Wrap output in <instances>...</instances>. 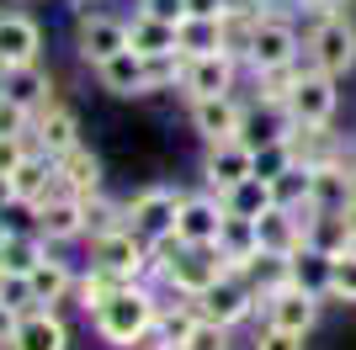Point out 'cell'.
<instances>
[{
    "label": "cell",
    "mask_w": 356,
    "mask_h": 350,
    "mask_svg": "<svg viewBox=\"0 0 356 350\" xmlns=\"http://www.w3.org/2000/svg\"><path fill=\"white\" fill-rule=\"evenodd\" d=\"M303 58H309L314 69L335 74V80L356 69V27L346 22V11H325V16H314L309 43H303Z\"/></svg>",
    "instance_id": "2"
},
{
    "label": "cell",
    "mask_w": 356,
    "mask_h": 350,
    "mask_svg": "<svg viewBox=\"0 0 356 350\" xmlns=\"http://www.w3.org/2000/svg\"><path fill=\"white\" fill-rule=\"evenodd\" d=\"M122 223H128V207L106 202L102 191H96V197H86V239H102V233L122 228Z\"/></svg>",
    "instance_id": "36"
},
{
    "label": "cell",
    "mask_w": 356,
    "mask_h": 350,
    "mask_svg": "<svg viewBox=\"0 0 356 350\" xmlns=\"http://www.w3.org/2000/svg\"><path fill=\"white\" fill-rule=\"evenodd\" d=\"M330 297L335 303H356V249L335 255V271H330Z\"/></svg>",
    "instance_id": "40"
},
{
    "label": "cell",
    "mask_w": 356,
    "mask_h": 350,
    "mask_svg": "<svg viewBox=\"0 0 356 350\" xmlns=\"http://www.w3.org/2000/svg\"><path fill=\"white\" fill-rule=\"evenodd\" d=\"M293 144H287V133L282 138H266V144H255V175L261 181H277V175H287L293 170Z\"/></svg>",
    "instance_id": "35"
},
{
    "label": "cell",
    "mask_w": 356,
    "mask_h": 350,
    "mask_svg": "<svg viewBox=\"0 0 356 350\" xmlns=\"http://www.w3.org/2000/svg\"><path fill=\"white\" fill-rule=\"evenodd\" d=\"M59 191V160L54 154H43V149H27V160L11 170V197H16V207H38V202H48Z\"/></svg>",
    "instance_id": "14"
},
{
    "label": "cell",
    "mask_w": 356,
    "mask_h": 350,
    "mask_svg": "<svg viewBox=\"0 0 356 350\" xmlns=\"http://www.w3.org/2000/svg\"><path fill=\"white\" fill-rule=\"evenodd\" d=\"M239 276L255 287V297H271L277 287H287V281H293V265H287V255H266V249H261V255H255Z\"/></svg>",
    "instance_id": "34"
},
{
    "label": "cell",
    "mask_w": 356,
    "mask_h": 350,
    "mask_svg": "<svg viewBox=\"0 0 356 350\" xmlns=\"http://www.w3.org/2000/svg\"><path fill=\"white\" fill-rule=\"evenodd\" d=\"M32 228L43 233V244H70V239H86V197L54 191L48 202L32 207Z\"/></svg>",
    "instance_id": "8"
},
{
    "label": "cell",
    "mask_w": 356,
    "mask_h": 350,
    "mask_svg": "<svg viewBox=\"0 0 356 350\" xmlns=\"http://www.w3.org/2000/svg\"><path fill=\"white\" fill-rule=\"evenodd\" d=\"M181 350H229V324L197 313L192 329H186V340H181Z\"/></svg>",
    "instance_id": "37"
},
{
    "label": "cell",
    "mask_w": 356,
    "mask_h": 350,
    "mask_svg": "<svg viewBox=\"0 0 356 350\" xmlns=\"http://www.w3.org/2000/svg\"><path fill=\"white\" fill-rule=\"evenodd\" d=\"M218 249H223V260H229V271H245V265L261 255V239H255V218H239V212H229V207H223Z\"/></svg>",
    "instance_id": "26"
},
{
    "label": "cell",
    "mask_w": 356,
    "mask_h": 350,
    "mask_svg": "<svg viewBox=\"0 0 356 350\" xmlns=\"http://www.w3.org/2000/svg\"><path fill=\"white\" fill-rule=\"evenodd\" d=\"M192 128L208 138V144H223V138H239L245 133V106L229 96H197L192 101Z\"/></svg>",
    "instance_id": "16"
},
{
    "label": "cell",
    "mask_w": 356,
    "mask_h": 350,
    "mask_svg": "<svg viewBox=\"0 0 356 350\" xmlns=\"http://www.w3.org/2000/svg\"><path fill=\"white\" fill-rule=\"evenodd\" d=\"M11 350H70V329H64V319L54 308H27L16 319Z\"/></svg>",
    "instance_id": "20"
},
{
    "label": "cell",
    "mask_w": 356,
    "mask_h": 350,
    "mask_svg": "<svg viewBox=\"0 0 356 350\" xmlns=\"http://www.w3.org/2000/svg\"><path fill=\"white\" fill-rule=\"evenodd\" d=\"M218 228H223V197L218 191L181 197V212H176V239L181 244H218Z\"/></svg>",
    "instance_id": "15"
},
{
    "label": "cell",
    "mask_w": 356,
    "mask_h": 350,
    "mask_svg": "<svg viewBox=\"0 0 356 350\" xmlns=\"http://www.w3.org/2000/svg\"><path fill=\"white\" fill-rule=\"evenodd\" d=\"M144 350H181V345H165L160 335H149V340H144Z\"/></svg>",
    "instance_id": "50"
},
{
    "label": "cell",
    "mask_w": 356,
    "mask_h": 350,
    "mask_svg": "<svg viewBox=\"0 0 356 350\" xmlns=\"http://www.w3.org/2000/svg\"><path fill=\"white\" fill-rule=\"evenodd\" d=\"M59 191H70V197H96L102 191V160L86 144L59 154Z\"/></svg>",
    "instance_id": "25"
},
{
    "label": "cell",
    "mask_w": 356,
    "mask_h": 350,
    "mask_svg": "<svg viewBox=\"0 0 356 350\" xmlns=\"http://www.w3.org/2000/svg\"><path fill=\"white\" fill-rule=\"evenodd\" d=\"M128 48H134V53H144V58L176 53V22H160V16L138 11L134 22H128Z\"/></svg>",
    "instance_id": "30"
},
{
    "label": "cell",
    "mask_w": 356,
    "mask_h": 350,
    "mask_svg": "<svg viewBox=\"0 0 356 350\" xmlns=\"http://www.w3.org/2000/svg\"><path fill=\"white\" fill-rule=\"evenodd\" d=\"M128 287H134V276H122V271H112V265H96V260H90V271L74 281V297H80L86 313H96L102 303H112V297L128 292Z\"/></svg>",
    "instance_id": "27"
},
{
    "label": "cell",
    "mask_w": 356,
    "mask_h": 350,
    "mask_svg": "<svg viewBox=\"0 0 356 350\" xmlns=\"http://www.w3.org/2000/svg\"><path fill=\"white\" fill-rule=\"evenodd\" d=\"M351 160H330V165H314L309 170V212H341V207H351Z\"/></svg>",
    "instance_id": "18"
},
{
    "label": "cell",
    "mask_w": 356,
    "mask_h": 350,
    "mask_svg": "<svg viewBox=\"0 0 356 350\" xmlns=\"http://www.w3.org/2000/svg\"><path fill=\"white\" fill-rule=\"evenodd\" d=\"M32 144L43 149V154H54V160H59L64 149L80 144V117H74L64 101H48L43 112L32 117Z\"/></svg>",
    "instance_id": "21"
},
{
    "label": "cell",
    "mask_w": 356,
    "mask_h": 350,
    "mask_svg": "<svg viewBox=\"0 0 356 350\" xmlns=\"http://www.w3.org/2000/svg\"><path fill=\"white\" fill-rule=\"evenodd\" d=\"M298 58H303V38H298L293 16H287V11H266V16H261V27H255V43H250L245 69L266 74V69H282V64H298Z\"/></svg>",
    "instance_id": "3"
},
{
    "label": "cell",
    "mask_w": 356,
    "mask_h": 350,
    "mask_svg": "<svg viewBox=\"0 0 356 350\" xmlns=\"http://www.w3.org/2000/svg\"><path fill=\"white\" fill-rule=\"evenodd\" d=\"M303 340L298 329H277V324H261V335H255V350H303Z\"/></svg>",
    "instance_id": "42"
},
{
    "label": "cell",
    "mask_w": 356,
    "mask_h": 350,
    "mask_svg": "<svg viewBox=\"0 0 356 350\" xmlns=\"http://www.w3.org/2000/svg\"><path fill=\"white\" fill-rule=\"evenodd\" d=\"M319 303L325 297H314L303 287H277L271 297H261V324H277V329H298V335H309L314 319H319Z\"/></svg>",
    "instance_id": "12"
},
{
    "label": "cell",
    "mask_w": 356,
    "mask_h": 350,
    "mask_svg": "<svg viewBox=\"0 0 356 350\" xmlns=\"http://www.w3.org/2000/svg\"><path fill=\"white\" fill-rule=\"evenodd\" d=\"M186 303H192L202 319H218V324H229V329H234V324H245L255 308H261V297H255V287L239 276V271H229V276H218L202 297H186Z\"/></svg>",
    "instance_id": "5"
},
{
    "label": "cell",
    "mask_w": 356,
    "mask_h": 350,
    "mask_svg": "<svg viewBox=\"0 0 356 350\" xmlns=\"http://www.w3.org/2000/svg\"><path fill=\"white\" fill-rule=\"evenodd\" d=\"M287 144H293V160L309 165V170L314 165H330V160H346V144L330 133V122H293V128H287Z\"/></svg>",
    "instance_id": "22"
},
{
    "label": "cell",
    "mask_w": 356,
    "mask_h": 350,
    "mask_svg": "<svg viewBox=\"0 0 356 350\" xmlns=\"http://www.w3.org/2000/svg\"><path fill=\"white\" fill-rule=\"evenodd\" d=\"M176 212H181V191L149 186L128 202V228L138 239H165V233H176Z\"/></svg>",
    "instance_id": "10"
},
{
    "label": "cell",
    "mask_w": 356,
    "mask_h": 350,
    "mask_svg": "<svg viewBox=\"0 0 356 350\" xmlns=\"http://www.w3.org/2000/svg\"><path fill=\"white\" fill-rule=\"evenodd\" d=\"M351 212H309V244L325 249V255H341V249H351Z\"/></svg>",
    "instance_id": "32"
},
{
    "label": "cell",
    "mask_w": 356,
    "mask_h": 350,
    "mask_svg": "<svg viewBox=\"0 0 356 350\" xmlns=\"http://www.w3.org/2000/svg\"><path fill=\"white\" fill-rule=\"evenodd\" d=\"M16 319H22V313H16L11 303H0V345H11V335H16Z\"/></svg>",
    "instance_id": "46"
},
{
    "label": "cell",
    "mask_w": 356,
    "mask_h": 350,
    "mask_svg": "<svg viewBox=\"0 0 356 350\" xmlns=\"http://www.w3.org/2000/svg\"><path fill=\"white\" fill-rule=\"evenodd\" d=\"M255 239L266 255H298V249L309 244V212L303 207H282L271 202L261 218H255Z\"/></svg>",
    "instance_id": "9"
},
{
    "label": "cell",
    "mask_w": 356,
    "mask_h": 350,
    "mask_svg": "<svg viewBox=\"0 0 356 350\" xmlns=\"http://www.w3.org/2000/svg\"><path fill=\"white\" fill-rule=\"evenodd\" d=\"M138 11H149V16H160V22H181L186 16V0H144Z\"/></svg>",
    "instance_id": "44"
},
{
    "label": "cell",
    "mask_w": 356,
    "mask_h": 350,
    "mask_svg": "<svg viewBox=\"0 0 356 350\" xmlns=\"http://www.w3.org/2000/svg\"><path fill=\"white\" fill-rule=\"evenodd\" d=\"M271 191H277L282 207H303V212H309V165H293L287 175H277Z\"/></svg>",
    "instance_id": "38"
},
{
    "label": "cell",
    "mask_w": 356,
    "mask_h": 350,
    "mask_svg": "<svg viewBox=\"0 0 356 350\" xmlns=\"http://www.w3.org/2000/svg\"><path fill=\"white\" fill-rule=\"evenodd\" d=\"M27 149H38L32 138H0V175H11L16 165L27 160Z\"/></svg>",
    "instance_id": "43"
},
{
    "label": "cell",
    "mask_w": 356,
    "mask_h": 350,
    "mask_svg": "<svg viewBox=\"0 0 356 350\" xmlns=\"http://www.w3.org/2000/svg\"><path fill=\"white\" fill-rule=\"evenodd\" d=\"M74 43H80V58L96 69L102 58H112V53L128 48V22H122V16H102V11H96V16H80Z\"/></svg>",
    "instance_id": "17"
},
{
    "label": "cell",
    "mask_w": 356,
    "mask_h": 350,
    "mask_svg": "<svg viewBox=\"0 0 356 350\" xmlns=\"http://www.w3.org/2000/svg\"><path fill=\"white\" fill-rule=\"evenodd\" d=\"M335 101H341L335 74L314 69L309 58H303V69H298L293 90H287V117H293V122H330V117H335Z\"/></svg>",
    "instance_id": "6"
},
{
    "label": "cell",
    "mask_w": 356,
    "mask_h": 350,
    "mask_svg": "<svg viewBox=\"0 0 356 350\" xmlns=\"http://www.w3.org/2000/svg\"><path fill=\"white\" fill-rule=\"evenodd\" d=\"M351 207H356V160H351Z\"/></svg>",
    "instance_id": "51"
},
{
    "label": "cell",
    "mask_w": 356,
    "mask_h": 350,
    "mask_svg": "<svg viewBox=\"0 0 356 350\" xmlns=\"http://www.w3.org/2000/svg\"><path fill=\"white\" fill-rule=\"evenodd\" d=\"M261 6H266V11H287V16L303 11V0H261Z\"/></svg>",
    "instance_id": "48"
},
{
    "label": "cell",
    "mask_w": 356,
    "mask_h": 350,
    "mask_svg": "<svg viewBox=\"0 0 356 350\" xmlns=\"http://www.w3.org/2000/svg\"><path fill=\"white\" fill-rule=\"evenodd\" d=\"M38 48H43V27L22 11H0V69H16V64H38Z\"/></svg>",
    "instance_id": "19"
},
{
    "label": "cell",
    "mask_w": 356,
    "mask_h": 350,
    "mask_svg": "<svg viewBox=\"0 0 356 350\" xmlns=\"http://www.w3.org/2000/svg\"><path fill=\"white\" fill-rule=\"evenodd\" d=\"M27 281H32V297H38V308H54V303H64L74 292V271L64 260H54V255H43V260L27 271Z\"/></svg>",
    "instance_id": "29"
},
{
    "label": "cell",
    "mask_w": 356,
    "mask_h": 350,
    "mask_svg": "<svg viewBox=\"0 0 356 350\" xmlns=\"http://www.w3.org/2000/svg\"><path fill=\"white\" fill-rule=\"evenodd\" d=\"M287 265H293V287L314 292V297H330V271H335V255L303 244L298 255H287Z\"/></svg>",
    "instance_id": "31"
},
{
    "label": "cell",
    "mask_w": 356,
    "mask_h": 350,
    "mask_svg": "<svg viewBox=\"0 0 356 350\" xmlns=\"http://www.w3.org/2000/svg\"><path fill=\"white\" fill-rule=\"evenodd\" d=\"M239 80V58L229 53H181V90H186V101L197 96H229Z\"/></svg>",
    "instance_id": "7"
},
{
    "label": "cell",
    "mask_w": 356,
    "mask_h": 350,
    "mask_svg": "<svg viewBox=\"0 0 356 350\" xmlns=\"http://www.w3.org/2000/svg\"><path fill=\"white\" fill-rule=\"evenodd\" d=\"M351 0H303V11H314V16H325V11H346Z\"/></svg>",
    "instance_id": "47"
},
{
    "label": "cell",
    "mask_w": 356,
    "mask_h": 350,
    "mask_svg": "<svg viewBox=\"0 0 356 350\" xmlns=\"http://www.w3.org/2000/svg\"><path fill=\"white\" fill-rule=\"evenodd\" d=\"M90 324H96L102 345L134 350V345H144V340L154 335V324H160V297H154L144 281H134L128 292H118L112 303L96 308V313H90Z\"/></svg>",
    "instance_id": "1"
},
{
    "label": "cell",
    "mask_w": 356,
    "mask_h": 350,
    "mask_svg": "<svg viewBox=\"0 0 356 350\" xmlns=\"http://www.w3.org/2000/svg\"><path fill=\"white\" fill-rule=\"evenodd\" d=\"M218 276H229L223 249L218 244H186L176 260H170V271H165V287L176 292V297H202Z\"/></svg>",
    "instance_id": "4"
},
{
    "label": "cell",
    "mask_w": 356,
    "mask_h": 350,
    "mask_svg": "<svg viewBox=\"0 0 356 350\" xmlns=\"http://www.w3.org/2000/svg\"><path fill=\"white\" fill-rule=\"evenodd\" d=\"M48 90H54V80H48V74L38 69V64H16V69H0V96H11V101H22V106H27L32 117H38V112H43L48 101H54Z\"/></svg>",
    "instance_id": "24"
},
{
    "label": "cell",
    "mask_w": 356,
    "mask_h": 350,
    "mask_svg": "<svg viewBox=\"0 0 356 350\" xmlns=\"http://www.w3.org/2000/svg\"><path fill=\"white\" fill-rule=\"evenodd\" d=\"M96 80H102V90H112V96H149L144 53H134V48H122V53L102 58V64H96Z\"/></svg>",
    "instance_id": "23"
},
{
    "label": "cell",
    "mask_w": 356,
    "mask_h": 350,
    "mask_svg": "<svg viewBox=\"0 0 356 350\" xmlns=\"http://www.w3.org/2000/svg\"><path fill=\"white\" fill-rule=\"evenodd\" d=\"M245 175H255V149L245 144V138H223V144H208V160H202V181H208V191H229L239 186Z\"/></svg>",
    "instance_id": "13"
},
{
    "label": "cell",
    "mask_w": 356,
    "mask_h": 350,
    "mask_svg": "<svg viewBox=\"0 0 356 350\" xmlns=\"http://www.w3.org/2000/svg\"><path fill=\"white\" fill-rule=\"evenodd\" d=\"M144 80H149V96H154V90L181 85V53H154V58H144Z\"/></svg>",
    "instance_id": "39"
},
{
    "label": "cell",
    "mask_w": 356,
    "mask_h": 350,
    "mask_svg": "<svg viewBox=\"0 0 356 350\" xmlns=\"http://www.w3.org/2000/svg\"><path fill=\"white\" fill-rule=\"evenodd\" d=\"M271 202H277V191H271V181H261V175H245L239 186L223 191V207H229V212H239V218H261Z\"/></svg>",
    "instance_id": "33"
},
{
    "label": "cell",
    "mask_w": 356,
    "mask_h": 350,
    "mask_svg": "<svg viewBox=\"0 0 356 350\" xmlns=\"http://www.w3.org/2000/svg\"><path fill=\"white\" fill-rule=\"evenodd\" d=\"M176 53H223V16H181L176 22Z\"/></svg>",
    "instance_id": "28"
},
{
    "label": "cell",
    "mask_w": 356,
    "mask_h": 350,
    "mask_svg": "<svg viewBox=\"0 0 356 350\" xmlns=\"http://www.w3.org/2000/svg\"><path fill=\"white\" fill-rule=\"evenodd\" d=\"M6 207H16V197H11V175H0V212Z\"/></svg>",
    "instance_id": "49"
},
{
    "label": "cell",
    "mask_w": 356,
    "mask_h": 350,
    "mask_svg": "<svg viewBox=\"0 0 356 350\" xmlns=\"http://www.w3.org/2000/svg\"><path fill=\"white\" fill-rule=\"evenodd\" d=\"M0 138H32V112L11 96H0Z\"/></svg>",
    "instance_id": "41"
},
{
    "label": "cell",
    "mask_w": 356,
    "mask_h": 350,
    "mask_svg": "<svg viewBox=\"0 0 356 350\" xmlns=\"http://www.w3.org/2000/svg\"><path fill=\"white\" fill-rule=\"evenodd\" d=\"M90 260L112 265V271H122V276H134V281H144L149 276V239H138V233L122 223V228L90 239Z\"/></svg>",
    "instance_id": "11"
},
{
    "label": "cell",
    "mask_w": 356,
    "mask_h": 350,
    "mask_svg": "<svg viewBox=\"0 0 356 350\" xmlns=\"http://www.w3.org/2000/svg\"><path fill=\"white\" fill-rule=\"evenodd\" d=\"M229 0H186V16H223Z\"/></svg>",
    "instance_id": "45"
}]
</instances>
